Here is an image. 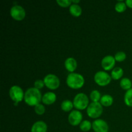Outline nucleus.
Returning <instances> with one entry per match:
<instances>
[{
    "label": "nucleus",
    "mask_w": 132,
    "mask_h": 132,
    "mask_svg": "<svg viewBox=\"0 0 132 132\" xmlns=\"http://www.w3.org/2000/svg\"><path fill=\"white\" fill-rule=\"evenodd\" d=\"M64 67L68 72L73 73L77 68V61L73 57H68L64 62Z\"/></svg>",
    "instance_id": "obj_14"
},
{
    "label": "nucleus",
    "mask_w": 132,
    "mask_h": 132,
    "mask_svg": "<svg viewBox=\"0 0 132 132\" xmlns=\"http://www.w3.org/2000/svg\"><path fill=\"white\" fill-rule=\"evenodd\" d=\"M34 111L37 115L41 116V115H43L45 113V107L43 104H38L36 106H34Z\"/></svg>",
    "instance_id": "obj_25"
},
{
    "label": "nucleus",
    "mask_w": 132,
    "mask_h": 132,
    "mask_svg": "<svg viewBox=\"0 0 132 132\" xmlns=\"http://www.w3.org/2000/svg\"><path fill=\"white\" fill-rule=\"evenodd\" d=\"M92 128L95 132H108L109 126L107 122L103 119L95 120L92 122Z\"/></svg>",
    "instance_id": "obj_10"
},
{
    "label": "nucleus",
    "mask_w": 132,
    "mask_h": 132,
    "mask_svg": "<svg viewBox=\"0 0 132 132\" xmlns=\"http://www.w3.org/2000/svg\"><path fill=\"white\" fill-rule=\"evenodd\" d=\"M10 15L16 21H21L25 18L26 12L24 8L20 5H14L10 9Z\"/></svg>",
    "instance_id": "obj_8"
},
{
    "label": "nucleus",
    "mask_w": 132,
    "mask_h": 132,
    "mask_svg": "<svg viewBox=\"0 0 132 132\" xmlns=\"http://www.w3.org/2000/svg\"><path fill=\"white\" fill-rule=\"evenodd\" d=\"M9 95L12 100L15 103V104H18V103L21 101L24 97V93L20 86L18 85L12 86L9 90Z\"/></svg>",
    "instance_id": "obj_5"
},
{
    "label": "nucleus",
    "mask_w": 132,
    "mask_h": 132,
    "mask_svg": "<svg viewBox=\"0 0 132 132\" xmlns=\"http://www.w3.org/2000/svg\"><path fill=\"white\" fill-rule=\"evenodd\" d=\"M124 74V70L121 67H116L113 68L111 73V77L115 80H118L122 77Z\"/></svg>",
    "instance_id": "obj_17"
},
{
    "label": "nucleus",
    "mask_w": 132,
    "mask_h": 132,
    "mask_svg": "<svg viewBox=\"0 0 132 132\" xmlns=\"http://www.w3.org/2000/svg\"><path fill=\"white\" fill-rule=\"evenodd\" d=\"M70 12L72 15L75 17H79L82 14V9L78 4H73L70 6Z\"/></svg>",
    "instance_id": "obj_16"
},
{
    "label": "nucleus",
    "mask_w": 132,
    "mask_h": 132,
    "mask_svg": "<svg viewBox=\"0 0 132 132\" xmlns=\"http://www.w3.org/2000/svg\"><path fill=\"white\" fill-rule=\"evenodd\" d=\"M125 3H126V6H128V7L132 9V0H126V1H125Z\"/></svg>",
    "instance_id": "obj_28"
},
{
    "label": "nucleus",
    "mask_w": 132,
    "mask_h": 132,
    "mask_svg": "<svg viewBox=\"0 0 132 132\" xmlns=\"http://www.w3.org/2000/svg\"><path fill=\"white\" fill-rule=\"evenodd\" d=\"M47 125L44 121H39L34 122L31 128V132H46Z\"/></svg>",
    "instance_id": "obj_13"
},
{
    "label": "nucleus",
    "mask_w": 132,
    "mask_h": 132,
    "mask_svg": "<svg viewBox=\"0 0 132 132\" xmlns=\"http://www.w3.org/2000/svg\"><path fill=\"white\" fill-rule=\"evenodd\" d=\"M120 86L123 90H128L131 88L132 83L130 79L127 77H124L120 81Z\"/></svg>",
    "instance_id": "obj_18"
},
{
    "label": "nucleus",
    "mask_w": 132,
    "mask_h": 132,
    "mask_svg": "<svg viewBox=\"0 0 132 132\" xmlns=\"http://www.w3.org/2000/svg\"><path fill=\"white\" fill-rule=\"evenodd\" d=\"M67 84L70 88L73 89H79L85 84L84 77L80 73H70L67 78Z\"/></svg>",
    "instance_id": "obj_2"
},
{
    "label": "nucleus",
    "mask_w": 132,
    "mask_h": 132,
    "mask_svg": "<svg viewBox=\"0 0 132 132\" xmlns=\"http://www.w3.org/2000/svg\"><path fill=\"white\" fill-rule=\"evenodd\" d=\"M125 103L128 106L132 107V88L130 90H127L125 93L124 97Z\"/></svg>",
    "instance_id": "obj_21"
},
{
    "label": "nucleus",
    "mask_w": 132,
    "mask_h": 132,
    "mask_svg": "<svg viewBox=\"0 0 132 132\" xmlns=\"http://www.w3.org/2000/svg\"><path fill=\"white\" fill-rule=\"evenodd\" d=\"M57 99V96L55 93L48 92H46L43 95L42 97V102L45 104L46 105H50V104H54L55 102Z\"/></svg>",
    "instance_id": "obj_12"
},
{
    "label": "nucleus",
    "mask_w": 132,
    "mask_h": 132,
    "mask_svg": "<svg viewBox=\"0 0 132 132\" xmlns=\"http://www.w3.org/2000/svg\"><path fill=\"white\" fill-rule=\"evenodd\" d=\"M111 80L112 77L104 71H99L94 76V81L99 86H106L111 82Z\"/></svg>",
    "instance_id": "obj_6"
},
{
    "label": "nucleus",
    "mask_w": 132,
    "mask_h": 132,
    "mask_svg": "<svg viewBox=\"0 0 132 132\" xmlns=\"http://www.w3.org/2000/svg\"><path fill=\"white\" fill-rule=\"evenodd\" d=\"M73 106L77 110H85L88 108L89 104V99L87 95L84 93H79L75 96L73 101Z\"/></svg>",
    "instance_id": "obj_3"
},
{
    "label": "nucleus",
    "mask_w": 132,
    "mask_h": 132,
    "mask_svg": "<svg viewBox=\"0 0 132 132\" xmlns=\"http://www.w3.org/2000/svg\"><path fill=\"white\" fill-rule=\"evenodd\" d=\"M44 82L45 86L50 90H55L58 88L60 85L59 77L54 74H48L44 77Z\"/></svg>",
    "instance_id": "obj_7"
},
{
    "label": "nucleus",
    "mask_w": 132,
    "mask_h": 132,
    "mask_svg": "<svg viewBox=\"0 0 132 132\" xmlns=\"http://www.w3.org/2000/svg\"><path fill=\"white\" fill-rule=\"evenodd\" d=\"M72 3L73 4H77L78 3L80 2L79 0H72Z\"/></svg>",
    "instance_id": "obj_29"
},
{
    "label": "nucleus",
    "mask_w": 132,
    "mask_h": 132,
    "mask_svg": "<svg viewBox=\"0 0 132 132\" xmlns=\"http://www.w3.org/2000/svg\"><path fill=\"white\" fill-rule=\"evenodd\" d=\"M42 95L39 90L36 88H30L24 93V100L28 105L36 106L42 101Z\"/></svg>",
    "instance_id": "obj_1"
},
{
    "label": "nucleus",
    "mask_w": 132,
    "mask_h": 132,
    "mask_svg": "<svg viewBox=\"0 0 132 132\" xmlns=\"http://www.w3.org/2000/svg\"><path fill=\"white\" fill-rule=\"evenodd\" d=\"M103 106L100 103H94L92 102L88 105L86 108L87 115L90 118L96 119L100 117L103 113Z\"/></svg>",
    "instance_id": "obj_4"
},
{
    "label": "nucleus",
    "mask_w": 132,
    "mask_h": 132,
    "mask_svg": "<svg viewBox=\"0 0 132 132\" xmlns=\"http://www.w3.org/2000/svg\"><path fill=\"white\" fill-rule=\"evenodd\" d=\"M101 93L99 92L98 90H93L92 91V92L90 93V99L92 101V102L94 103H97L99 102V101L101 100Z\"/></svg>",
    "instance_id": "obj_22"
},
{
    "label": "nucleus",
    "mask_w": 132,
    "mask_h": 132,
    "mask_svg": "<svg viewBox=\"0 0 132 132\" xmlns=\"http://www.w3.org/2000/svg\"><path fill=\"white\" fill-rule=\"evenodd\" d=\"M116 61L118 62H122L125 61L126 58V54L124 52L120 51L116 54L114 56Z\"/></svg>",
    "instance_id": "obj_24"
},
{
    "label": "nucleus",
    "mask_w": 132,
    "mask_h": 132,
    "mask_svg": "<svg viewBox=\"0 0 132 132\" xmlns=\"http://www.w3.org/2000/svg\"><path fill=\"white\" fill-rule=\"evenodd\" d=\"M79 128L81 131L84 132H86L90 131L92 128V123L90 122V121L88 120H85L82 121L81 123L79 125Z\"/></svg>",
    "instance_id": "obj_20"
},
{
    "label": "nucleus",
    "mask_w": 132,
    "mask_h": 132,
    "mask_svg": "<svg viewBox=\"0 0 132 132\" xmlns=\"http://www.w3.org/2000/svg\"><path fill=\"white\" fill-rule=\"evenodd\" d=\"M115 9L117 12H123L126 9V4L123 1H119L115 5Z\"/></svg>",
    "instance_id": "obj_23"
},
{
    "label": "nucleus",
    "mask_w": 132,
    "mask_h": 132,
    "mask_svg": "<svg viewBox=\"0 0 132 132\" xmlns=\"http://www.w3.org/2000/svg\"><path fill=\"white\" fill-rule=\"evenodd\" d=\"M73 107V103L70 100H64L61 104V108L64 112H69L72 110Z\"/></svg>",
    "instance_id": "obj_19"
},
{
    "label": "nucleus",
    "mask_w": 132,
    "mask_h": 132,
    "mask_svg": "<svg viewBox=\"0 0 132 132\" xmlns=\"http://www.w3.org/2000/svg\"><path fill=\"white\" fill-rule=\"evenodd\" d=\"M68 122L72 126H77L82 122V115L78 110H72L68 116Z\"/></svg>",
    "instance_id": "obj_9"
},
{
    "label": "nucleus",
    "mask_w": 132,
    "mask_h": 132,
    "mask_svg": "<svg viewBox=\"0 0 132 132\" xmlns=\"http://www.w3.org/2000/svg\"><path fill=\"white\" fill-rule=\"evenodd\" d=\"M116 64V59L112 55H108L104 57L101 61V66L104 70H110Z\"/></svg>",
    "instance_id": "obj_11"
},
{
    "label": "nucleus",
    "mask_w": 132,
    "mask_h": 132,
    "mask_svg": "<svg viewBox=\"0 0 132 132\" xmlns=\"http://www.w3.org/2000/svg\"><path fill=\"white\" fill-rule=\"evenodd\" d=\"M45 85V82H44L43 80L37 79V80H36L34 82V88L38 89V90L43 88Z\"/></svg>",
    "instance_id": "obj_27"
},
{
    "label": "nucleus",
    "mask_w": 132,
    "mask_h": 132,
    "mask_svg": "<svg viewBox=\"0 0 132 132\" xmlns=\"http://www.w3.org/2000/svg\"><path fill=\"white\" fill-rule=\"evenodd\" d=\"M57 3L62 7H67L72 5V1L71 0H57Z\"/></svg>",
    "instance_id": "obj_26"
},
{
    "label": "nucleus",
    "mask_w": 132,
    "mask_h": 132,
    "mask_svg": "<svg viewBox=\"0 0 132 132\" xmlns=\"http://www.w3.org/2000/svg\"><path fill=\"white\" fill-rule=\"evenodd\" d=\"M113 103V98L112 95H108V94H105L101 97L100 100V103L102 106L108 107L110 106Z\"/></svg>",
    "instance_id": "obj_15"
}]
</instances>
